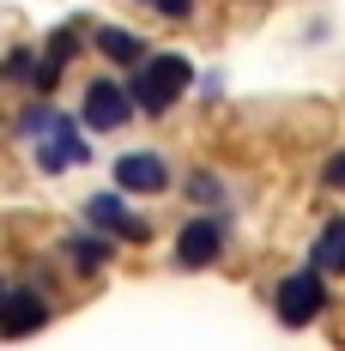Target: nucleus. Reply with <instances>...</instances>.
<instances>
[{
	"label": "nucleus",
	"mask_w": 345,
	"mask_h": 351,
	"mask_svg": "<svg viewBox=\"0 0 345 351\" xmlns=\"http://www.w3.org/2000/svg\"><path fill=\"white\" fill-rule=\"evenodd\" d=\"M55 315V303L43 291H0V333L6 339H25V333H43Z\"/></svg>",
	"instance_id": "5"
},
{
	"label": "nucleus",
	"mask_w": 345,
	"mask_h": 351,
	"mask_svg": "<svg viewBox=\"0 0 345 351\" xmlns=\"http://www.w3.org/2000/svg\"><path fill=\"white\" fill-rule=\"evenodd\" d=\"M79 43H85V36L73 31V25H61V31L49 36V49H43V61H49V67H67L73 55H79Z\"/></svg>",
	"instance_id": "12"
},
{
	"label": "nucleus",
	"mask_w": 345,
	"mask_h": 351,
	"mask_svg": "<svg viewBox=\"0 0 345 351\" xmlns=\"http://www.w3.org/2000/svg\"><path fill=\"white\" fill-rule=\"evenodd\" d=\"M145 6H152V0H145Z\"/></svg>",
	"instance_id": "17"
},
{
	"label": "nucleus",
	"mask_w": 345,
	"mask_h": 351,
	"mask_svg": "<svg viewBox=\"0 0 345 351\" xmlns=\"http://www.w3.org/2000/svg\"><path fill=\"white\" fill-rule=\"evenodd\" d=\"M67 254L79 261V273H97V267H109V261H115V237H104V230H91V237H73Z\"/></svg>",
	"instance_id": "11"
},
{
	"label": "nucleus",
	"mask_w": 345,
	"mask_h": 351,
	"mask_svg": "<svg viewBox=\"0 0 345 351\" xmlns=\"http://www.w3.org/2000/svg\"><path fill=\"white\" fill-rule=\"evenodd\" d=\"M36 164L55 176V170H73V164H85V140H79V128H73L67 115H55L49 128H43V140H36Z\"/></svg>",
	"instance_id": "8"
},
{
	"label": "nucleus",
	"mask_w": 345,
	"mask_h": 351,
	"mask_svg": "<svg viewBox=\"0 0 345 351\" xmlns=\"http://www.w3.org/2000/svg\"><path fill=\"white\" fill-rule=\"evenodd\" d=\"M128 115H134L128 85H115V79H91V85H85V109H79V121H85L91 134H115Z\"/></svg>",
	"instance_id": "4"
},
{
	"label": "nucleus",
	"mask_w": 345,
	"mask_h": 351,
	"mask_svg": "<svg viewBox=\"0 0 345 351\" xmlns=\"http://www.w3.org/2000/svg\"><path fill=\"white\" fill-rule=\"evenodd\" d=\"M36 73V55L31 49H6V61H0V79H31Z\"/></svg>",
	"instance_id": "13"
},
{
	"label": "nucleus",
	"mask_w": 345,
	"mask_h": 351,
	"mask_svg": "<svg viewBox=\"0 0 345 351\" xmlns=\"http://www.w3.org/2000/svg\"><path fill=\"white\" fill-rule=\"evenodd\" d=\"M273 309L285 327H309L321 309H327V285H321V273L315 267H303V273H285L273 291Z\"/></svg>",
	"instance_id": "2"
},
{
	"label": "nucleus",
	"mask_w": 345,
	"mask_h": 351,
	"mask_svg": "<svg viewBox=\"0 0 345 351\" xmlns=\"http://www.w3.org/2000/svg\"><path fill=\"white\" fill-rule=\"evenodd\" d=\"M224 254V224L218 218H188L182 230H176V267H212Z\"/></svg>",
	"instance_id": "6"
},
{
	"label": "nucleus",
	"mask_w": 345,
	"mask_h": 351,
	"mask_svg": "<svg viewBox=\"0 0 345 351\" xmlns=\"http://www.w3.org/2000/svg\"><path fill=\"white\" fill-rule=\"evenodd\" d=\"M309 267L315 273H345V218H327L321 237L309 248Z\"/></svg>",
	"instance_id": "10"
},
{
	"label": "nucleus",
	"mask_w": 345,
	"mask_h": 351,
	"mask_svg": "<svg viewBox=\"0 0 345 351\" xmlns=\"http://www.w3.org/2000/svg\"><path fill=\"white\" fill-rule=\"evenodd\" d=\"M91 49H97L104 61H115V67H134V61H145V43H139L134 31H115V25H97V31H91Z\"/></svg>",
	"instance_id": "9"
},
{
	"label": "nucleus",
	"mask_w": 345,
	"mask_h": 351,
	"mask_svg": "<svg viewBox=\"0 0 345 351\" xmlns=\"http://www.w3.org/2000/svg\"><path fill=\"white\" fill-rule=\"evenodd\" d=\"M85 224L104 230V237H115V243H145V237H152V224L128 212V194H121V188H115V194H91V200H85Z\"/></svg>",
	"instance_id": "3"
},
{
	"label": "nucleus",
	"mask_w": 345,
	"mask_h": 351,
	"mask_svg": "<svg viewBox=\"0 0 345 351\" xmlns=\"http://www.w3.org/2000/svg\"><path fill=\"white\" fill-rule=\"evenodd\" d=\"M321 188H333V194L345 188V152H333V158L321 164Z\"/></svg>",
	"instance_id": "14"
},
{
	"label": "nucleus",
	"mask_w": 345,
	"mask_h": 351,
	"mask_svg": "<svg viewBox=\"0 0 345 351\" xmlns=\"http://www.w3.org/2000/svg\"><path fill=\"white\" fill-rule=\"evenodd\" d=\"M152 6H158V12H164V19H170V25H182V19H188V6H194V0H152Z\"/></svg>",
	"instance_id": "15"
},
{
	"label": "nucleus",
	"mask_w": 345,
	"mask_h": 351,
	"mask_svg": "<svg viewBox=\"0 0 345 351\" xmlns=\"http://www.w3.org/2000/svg\"><path fill=\"white\" fill-rule=\"evenodd\" d=\"M194 85V61L188 55H145L134 61V79H128V104L139 115H170L176 97Z\"/></svg>",
	"instance_id": "1"
},
{
	"label": "nucleus",
	"mask_w": 345,
	"mask_h": 351,
	"mask_svg": "<svg viewBox=\"0 0 345 351\" xmlns=\"http://www.w3.org/2000/svg\"><path fill=\"white\" fill-rule=\"evenodd\" d=\"M115 188L121 194H164L170 188V164L158 152H121L115 158Z\"/></svg>",
	"instance_id": "7"
},
{
	"label": "nucleus",
	"mask_w": 345,
	"mask_h": 351,
	"mask_svg": "<svg viewBox=\"0 0 345 351\" xmlns=\"http://www.w3.org/2000/svg\"><path fill=\"white\" fill-rule=\"evenodd\" d=\"M0 291H6V285H0Z\"/></svg>",
	"instance_id": "16"
}]
</instances>
